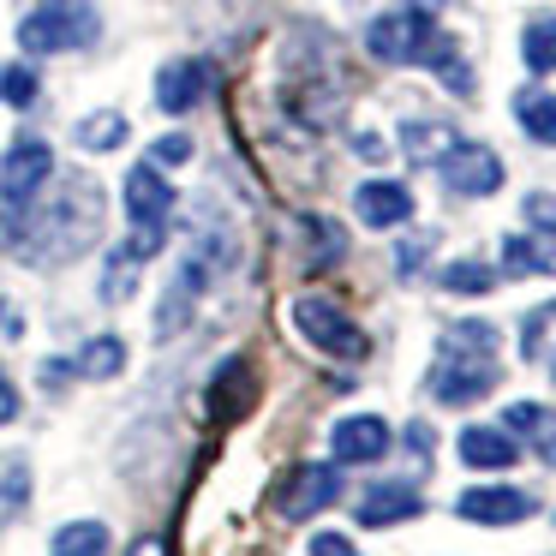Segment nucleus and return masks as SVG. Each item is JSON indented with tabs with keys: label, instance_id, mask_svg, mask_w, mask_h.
<instances>
[{
	"label": "nucleus",
	"instance_id": "13",
	"mask_svg": "<svg viewBox=\"0 0 556 556\" xmlns=\"http://www.w3.org/2000/svg\"><path fill=\"white\" fill-rule=\"evenodd\" d=\"M455 448H460V460L479 467V472H503V467H515V460H520V443L508 431H491V425H467Z\"/></svg>",
	"mask_w": 556,
	"mask_h": 556
},
{
	"label": "nucleus",
	"instance_id": "15",
	"mask_svg": "<svg viewBox=\"0 0 556 556\" xmlns=\"http://www.w3.org/2000/svg\"><path fill=\"white\" fill-rule=\"evenodd\" d=\"M252 395H257L252 365L228 359V365H222V377L210 383V413H216V419H240V413H252Z\"/></svg>",
	"mask_w": 556,
	"mask_h": 556
},
{
	"label": "nucleus",
	"instance_id": "9",
	"mask_svg": "<svg viewBox=\"0 0 556 556\" xmlns=\"http://www.w3.org/2000/svg\"><path fill=\"white\" fill-rule=\"evenodd\" d=\"M455 515L472 520V527H515V520L532 515V496L508 491V484H479V491H460Z\"/></svg>",
	"mask_w": 556,
	"mask_h": 556
},
{
	"label": "nucleus",
	"instance_id": "4",
	"mask_svg": "<svg viewBox=\"0 0 556 556\" xmlns=\"http://www.w3.org/2000/svg\"><path fill=\"white\" fill-rule=\"evenodd\" d=\"M293 324H300V336L312 341L317 353H336V359H365V348H371L365 329L353 324L336 300H317V293H300V300H293Z\"/></svg>",
	"mask_w": 556,
	"mask_h": 556
},
{
	"label": "nucleus",
	"instance_id": "28",
	"mask_svg": "<svg viewBox=\"0 0 556 556\" xmlns=\"http://www.w3.org/2000/svg\"><path fill=\"white\" fill-rule=\"evenodd\" d=\"M527 222H532L539 233H556V198H551V192H532V198H527Z\"/></svg>",
	"mask_w": 556,
	"mask_h": 556
},
{
	"label": "nucleus",
	"instance_id": "21",
	"mask_svg": "<svg viewBox=\"0 0 556 556\" xmlns=\"http://www.w3.org/2000/svg\"><path fill=\"white\" fill-rule=\"evenodd\" d=\"M126 365V341H114V336H97L85 353H78V371L85 377H114Z\"/></svg>",
	"mask_w": 556,
	"mask_h": 556
},
{
	"label": "nucleus",
	"instance_id": "30",
	"mask_svg": "<svg viewBox=\"0 0 556 556\" xmlns=\"http://www.w3.org/2000/svg\"><path fill=\"white\" fill-rule=\"evenodd\" d=\"M13 413H18V389L7 383V371H0V425L13 419Z\"/></svg>",
	"mask_w": 556,
	"mask_h": 556
},
{
	"label": "nucleus",
	"instance_id": "6",
	"mask_svg": "<svg viewBox=\"0 0 556 556\" xmlns=\"http://www.w3.org/2000/svg\"><path fill=\"white\" fill-rule=\"evenodd\" d=\"M54 174V156L42 138H18L13 150H7V162H0V192H7V210H25L30 198L49 186Z\"/></svg>",
	"mask_w": 556,
	"mask_h": 556
},
{
	"label": "nucleus",
	"instance_id": "17",
	"mask_svg": "<svg viewBox=\"0 0 556 556\" xmlns=\"http://www.w3.org/2000/svg\"><path fill=\"white\" fill-rule=\"evenodd\" d=\"M503 269H508V276H551V269H556V245L532 240V233H515V240H503Z\"/></svg>",
	"mask_w": 556,
	"mask_h": 556
},
{
	"label": "nucleus",
	"instance_id": "19",
	"mask_svg": "<svg viewBox=\"0 0 556 556\" xmlns=\"http://www.w3.org/2000/svg\"><path fill=\"white\" fill-rule=\"evenodd\" d=\"M54 556H109V527L102 520H73L54 532Z\"/></svg>",
	"mask_w": 556,
	"mask_h": 556
},
{
	"label": "nucleus",
	"instance_id": "34",
	"mask_svg": "<svg viewBox=\"0 0 556 556\" xmlns=\"http://www.w3.org/2000/svg\"><path fill=\"white\" fill-rule=\"evenodd\" d=\"M551 371H556V365H551Z\"/></svg>",
	"mask_w": 556,
	"mask_h": 556
},
{
	"label": "nucleus",
	"instance_id": "25",
	"mask_svg": "<svg viewBox=\"0 0 556 556\" xmlns=\"http://www.w3.org/2000/svg\"><path fill=\"white\" fill-rule=\"evenodd\" d=\"M132 281H138V257L121 245V252L109 257V276H102V300H126V293H132Z\"/></svg>",
	"mask_w": 556,
	"mask_h": 556
},
{
	"label": "nucleus",
	"instance_id": "10",
	"mask_svg": "<svg viewBox=\"0 0 556 556\" xmlns=\"http://www.w3.org/2000/svg\"><path fill=\"white\" fill-rule=\"evenodd\" d=\"M210 90V66L204 61H168L156 73V109L162 114H192Z\"/></svg>",
	"mask_w": 556,
	"mask_h": 556
},
{
	"label": "nucleus",
	"instance_id": "31",
	"mask_svg": "<svg viewBox=\"0 0 556 556\" xmlns=\"http://www.w3.org/2000/svg\"><path fill=\"white\" fill-rule=\"evenodd\" d=\"M353 150H359L365 162H377V156H383V138H377V132H359V138H353Z\"/></svg>",
	"mask_w": 556,
	"mask_h": 556
},
{
	"label": "nucleus",
	"instance_id": "7",
	"mask_svg": "<svg viewBox=\"0 0 556 556\" xmlns=\"http://www.w3.org/2000/svg\"><path fill=\"white\" fill-rule=\"evenodd\" d=\"M437 168H443V186L460 192V198H484V192L503 186V162H496V150H484V144H455Z\"/></svg>",
	"mask_w": 556,
	"mask_h": 556
},
{
	"label": "nucleus",
	"instance_id": "24",
	"mask_svg": "<svg viewBox=\"0 0 556 556\" xmlns=\"http://www.w3.org/2000/svg\"><path fill=\"white\" fill-rule=\"evenodd\" d=\"M443 288L448 293H491L496 288V269H484V264H448L443 269Z\"/></svg>",
	"mask_w": 556,
	"mask_h": 556
},
{
	"label": "nucleus",
	"instance_id": "20",
	"mask_svg": "<svg viewBox=\"0 0 556 556\" xmlns=\"http://www.w3.org/2000/svg\"><path fill=\"white\" fill-rule=\"evenodd\" d=\"M520 61H527L532 73H556V18H532V25L520 30Z\"/></svg>",
	"mask_w": 556,
	"mask_h": 556
},
{
	"label": "nucleus",
	"instance_id": "33",
	"mask_svg": "<svg viewBox=\"0 0 556 556\" xmlns=\"http://www.w3.org/2000/svg\"><path fill=\"white\" fill-rule=\"evenodd\" d=\"M544 455H551V467H556V431H551V437H544Z\"/></svg>",
	"mask_w": 556,
	"mask_h": 556
},
{
	"label": "nucleus",
	"instance_id": "27",
	"mask_svg": "<svg viewBox=\"0 0 556 556\" xmlns=\"http://www.w3.org/2000/svg\"><path fill=\"white\" fill-rule=\"evenodd\" d=\"M186 156H192V138H186V132L156 138V150H150V162H162V168H180Z\"/></svg>",
	"mask_w": 556,
	"mask_h": 556
},
{
	"label": "nucleus",
	"instance_id": "11",
	"mask_svg": "<svg viewBox=\"0 0 556 556\" xmlns=\"http://www.w3.org/2000/svg\"><path fill=\"white\" fill-rule=\"evenodd\" d=\"M329 448H336L341 467H359V460H383V448H389V425L377 419V413H353V419H341V425H336Z\"/></svg>",
	"mask_w": 556,
	"mask_h": 556
},
{
	"label": "nucleus",
	"instance_id": "32",
	"mask_svg": "<svg viewBox=\"0 0 556 556\" xmlns=\"http://www.w3.org/2000/svg\"><path fill=\"white\" fill-rule=\"evenodd\" d=\"M132 556H168V544H162V539H144V544H138V551Z\"/></svg>",
	"mask_w": 556,
	"mask_h": 556
},
{
	"label": "nucleus",
	"instance_id": "5",
	"mask_svg": "<svg viewBox=\"0 0 556 556\" xmlns=\"http://www.w3.org/2000/svg\"><path fill=\"white\" fill-rule=\"evenodd\" d=\"M341 496V460H300L276 491L281 520H312L317 508H329Z\"/></svg>",
	"mask_w": 556,
	"mask_h": 556
},
{
	"label": "nucleus",
	"instance_id": "8",
	"mask_svg": "<svg viewBox=\"0 0 556 556\" xmlns=\"http://www.w3.org/2000/svg\"><path fill=\"white\" fill-rule=\"evenodd\" d=\"M126 216H132V228H168L174 186L156 174V162H138V168L126 174Z\"/></svg>",
	"mask_w": 556,
	"mask_h": 556
},
{
	"label": "nucleus",
	"instance_id": "12",
	"mask_svg": "<svg viewBox=\"0 0 556 556\" xmlns=\"http://www.w3.org/2000/svg\"><path fill=\"white\" fill-rule=\"evenodd\" d=\"M353 210L365 228H401V222H413V192L401 180H365L353 192Z\"/></svg>",
	"mask_w": 556,
	"mask_h": 556
},
{
	"label": "nucleus",
	"instance_id": "2",
	"mask_svg": "<svg viewBox=\"0 0 556 556\" xmlns=\"http://www.w3.org/2000/svg\"><path fill=\"white\" fill-rule=\"evenodd\" d=\"M365 49L389 66H437V73H455L460 66L455 42L437 30V18L425 7H395V13L371 18L365 25Z\"/></svg>",
	"mask_w": 556,
	"mask_h": 556
},
{
	"label": "nucleus",
	"instance_id": "3",
	"mask_svg": "<svg viewBox=\"0 0 556 556\" xmlns=\"http://www.w3.org/2000/svg\"><path fill=\"white\" fill-rule=\"evenodd\" d=\"M97 7L90 0H42L37 13L18 25V49L25 54H66L97 42Z\"/></svg>",
	"mask_w": 556,
	"mask_h": 556
},
{
	"label": "nucleus",
	"instance_id": "1",
	"mask_svg": "<svg viewBox=\"0 0 556 556\" xmlns=\"http://www.w3.org/2000/svg\"><path fill=\"white\" fill-rule=\"evenodd\" d=\"M503 365H496V329L491 324H455L443 336V359L431 371V395L443 407H467V401L491 395Z\"/></svg>",
	"mask_w": 556,
	"mask_h": 556
},
{
	"label": "nucleus",
	"instance_id": "23",
	"mask_svg": "<svg viewBox=\"0 0 556 556\" xmlns=\"http://www.w3.org/2000/svg\"><path fill=\"white\" fill-rule=\"evenodd\" d=\"M503 431L508 437H551L556 419L539 407V401H515V407H508V419H503Z\"/></svg>",
	"mask_w": 556,
	"mask_h": 556
},
{
	"label": "nucleus",
	"instance_id": "16",
	"mask_svg": "<svg viewBox=\"0 0 556 556\" xmlns=\"http://www.w3.org/2000/svg\"><path fill=\"white\" fill-rule=\"evenodd\" d=\"M455 144H460V132L443 126V121H407L401 126V150H407V162H443Z\"/></svg>",
	"mask_w": 556,
	"mask_h": 556
},
{
	"label": "nucleus",
	"instance_id": "18",
	"mask_svg": "<svg viewBox=\"0 0 556 556\" xmlns=\"http://www.w3.org/2000/svg\"><path fill=\"white\" fill-rule=\"evenodd\" d=\"M515 121L527 126V138L556 144V97H551V90H520V97H515Z\"/></svg>",
	"mask_w": 556,
	"mask_h": 556
},
{
	"label": "nucleus",
	"instance_id": "26",
	"mask_svg": "<svg viewBox=\"0 0 556 556\" xmlns=\"http://www.w3.org/2000/svg\"><path fill=\"white\" fill-rule=\"evenodd\" d=\"M0 97H7V109H30L37 102V73L30 66H7L0 73Z\"/></svg>",
	"mask_w": 556,
	"mask_h": 556
},
{
	"label": "nucleus",
	"instance_id": "14",
	"mask_svg": "<svg viewBox=\"0 0 556 556\" xmlns=\"http://www.w3.org/2000/svg\"><path fill=\"white\" fill-rule=\"evenodd\" d=\"M419 491L413 484H401V479H389V484H371V491L359 496V508L353 515L365 520V527H395V520H407V515H419Z\"/></svg>",
	"mask_w": 556,
	"mask_h": 556
},
{
	"label": "nucleus",
	"instance_id": "22",
	"mask_svg": "<svg viewBox=\"0 0 556 556\" xmlns=\"http://www.w3.org/2000/svg\"><path fill=\"white\" fill-rule=\"evenodd\" d=\"M78 144H85V150H114V144H126V114H90V121L78 126Z\"/></svg>",
	"mask_w": 556,
	"mask_h": 556
},
{
	"label": "nucleus",
	"instance_id": "29",
	"mask_svg": "<svg viewBox=\"0 0 556 556\" xmlns=\"http://www.w3.org/2000/svg\"><path fill=\"white\" fill-rule=\"evenodd\" d=\"M312 556H353V544L341 539V532H317V539H312Z\"/></svg>",
	"mask_w": 556,
	"mask_h": 556
}]
</instances>
